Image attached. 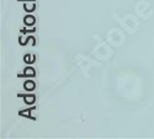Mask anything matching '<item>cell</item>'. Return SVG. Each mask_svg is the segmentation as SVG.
I'll list each match as a JSON object with an SVG mask.
<instances>
[{
	"label": "cell",
	"mask_w": 154,
	"mask_h": 139,
	"mask_svg": "<svg viewBox=\"0 0 154 139\" xmlns=\"http://www.w3.org/2000/svg\"><path fill=\"white\" fill-rule=\"evenodd\" d=\"M25 77H29V78L35 77V69L31 68V67L26 68V69H25Z\"/></svg>",
	"instance_id": "cell-1"
},
{
	"label": "cell",
	"mask_w": 154,
	"mask_h": 139,
	"mask_svg": "<svg viewBox=\"0 0 154 139\" xmlns=\"http://www.w3.org/2000/svg\"><path fill=\"white\" fill-rule=\"evenodd\" d=\"M25 89L29 90V91L33 90V89H35V83H33V81H31V80L26 81V83H25Z\"/></svg>",
	"instance_id": "cell-2"
},
{
	"label": "cell",
	"mask_w": 154,
	"mask_h": 139,
	"mask_svg": "<svg viewBox=\"0 0 154 139\" xmlns=\"http://www.w3.org/2000/svg\"><path fill=\"white\" fill-rule=\"evenodd\" d=\"M25 101H26L27 104H33V102H35V96H32V95H29V96H26V97H25Z\"/></svg>",
	"instance_id": "cell-5"
},
{
	"label": "cell",
	"mask_w": 154,
	"mask_h": 139,
	"mask_svg": "<svg viewBox=\"0 0 154 139\" xmlns=\"http://www.w3.org/2000/svg\"><path fill=\"white\" fill-rule=\"evenodd\" d=\"M25 23L29 25V26H32V25L35 23V17L33 16H26L25 17Z\"/></svg>",
	"instance_id": "cell-3"
},
{
	"label": "cell",
	"mask_w": 154,
	"mask_h": 139,
	"mask_svg": "<svg viewBox=\"0 0 154 139\" xmlns=\"http://www.w3.org/2000/svg\"><path fill=\"white\" fill-rule=\"evenodd\" d=\"M25 58H26V62H29V63H31V62H33V59H31L32 57H30V56H26V57H25Z\"/></svg>",
	"instance_id": "cell-6"
},
{
	"label": "cell",
	"mask_w": 154,
	"mask_h": 139,
	"mask_svg": "<svg viewBox=\"0 0 154 139\" xmlns=\"http://www.w3.org/2000/svg\"><path fill=\"white\" fill-rule=\"evenodd\" d=\"M25 9L27 11H33L35 10V4L33 3H25Z\"/></svg>",
	"instance_id": "cell-4"
}]
</instances>
